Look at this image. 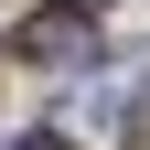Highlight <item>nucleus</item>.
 Masks as SVG:
<instances>
[{
  "label": "nucleus",
  "instance_id": "obj_3",
  "mask_svg": "<svg viewBox=\"0 0 150 150\" xmlns=\"http://www.w3.org/2000/svg\"><path fill=\"white\" fill-rule=\"evenodd\" d=\"M129 150H150V107H139V118H129Z\"/></svg>",
  "mask_w": 150,
  "mask_h": 150
},
{
  "label": "nucleus",
  "instance_id": "obj_1",
  "mask_svg": "<svg viewBox=\"0 0 150 150\" xmlns=\"http://www.w3.org/2000/svg\"><path fill=\"white\" fill-rule=\"evenodd\" d=\"M22 64H97L86 11H32V22H22Z\"/></svg>",
  "mask_w": 150,
  "mask_h": 150
},
{
  "label": "nucleus",
  "instance_id": "obj_2",
  "mask_svg": "<svg viewBox=\"0 0 150 150\" xmlns=\"http://www.w3.org/2000/svg\"><path fill=\"white\" fill-rule=\"evenodd\" d=\"M11 150H75V139H54V129H32V139H11Z\"/></svg>",
  "mask_w": 150,
  "mask_h": 150
}]
</instances>
